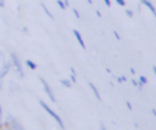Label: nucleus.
Listing matches in <instances>:
<instances>
[{
  "mask_svg": "<svg viewBox=\"0 0 156 130\" xmlns=\"http://www.w3.org/2000/svg\"><path fill=\"white\" fill-rule=\"evenodd\" d=\"M10 68H11V62L7 61L5 57V53L2 51H0V77L4 78L9 73Z\"/></svg>",
  "mask_w": 156,
  "mask_h": 130,
  "instance_id": "f257e3e1",
  "label": "nucleus"
},
{
  "mask_svg": "<svg viewBox=\"0 0 156 130\" xmlns=\"http://www.w3.org/2000/svg\"><path fill=\"white\" fill-rule=\"evenodd\" d=\"M39 103H40V106H41V107H43V108H44V109H45V111H46V112H48V113H49V114H50V115H51V117L57 121V124L60 125V128L65 130V124H63L62 119L60 118V115H58V114H56V113H55V112H54V111H52V109H51V108H50V107H49L44 101H41V100H40V101H39Z\"/></svg>",
  "mask_w": 156,
  "mask_h": 130,
  "instance_id": "f03ea898",
  "label": "nucleus"
},
{
  "mask_svg": "<svg viewBox=\"0 0 156 130\" xmlns=\"http://www.w3.org/2000/svg\"><path fill=\"white\" fill-rule=\"evenodd\" d=\"M11 64H13V67L16 68V70H17L18 75H20L21 78H23V77H24L23 67H22V63H21V61H20L18 56H17L15 52H11Z\"/></svg>",
  "mask_w": 156,
  "mask_h": 130,
  "instance_id": "7ed1b4c3",
  "label": "nucleus"
},
{
  "mask_svg": "<svg viewBox=\"0 0 156 130\" xmlns=\"http://www.w3.org/2000/svg\"><path fill=\"white\" fill-rule=\"evenodd\" d=\"M7 126L10 130H24V128L22 126V124L13 117L9 115V121H7Z\"/></svg>",
  "mask_w": 156,
  "mask_h": 130,
  "instance_id": "20e7f679",
  "label": "nucleus"
},
{
  "mask_svg": "<svg viewBox=\"0 0 156 130\" xmlns=\"http://www.w3.org/2000/svg\"><path fill=\"white\" fill-rule=\"evenodd\" d=\"M40 81H41V84H43V86H44V90H45L46 95L49 96V98H50V100H51L52 102H56V98H55L54 91H52V89L50 87V85L48 84V81H46V80H44L43 78H40Z\"/></svg>",
  "mask_w": 156,
  "mask_h": 130,
  "instance_id": "39448f33",
  "label": "nucleus"
},
{
  "mask_svg": "<svg viewBox=\"0 0 156 130\" xmlns=\"http://www.w3.org/2000/svg\"><path fill=\"white\" fill-rule=\"evenodd\" d=\"M73 34H74V36H76V39L78 40V43H79V45H80V47L82 49H85V43H84V40H83V38H82V35H80V33L77 30V29H73Z\"/></svg>",
  "mask_w": 156,
  "mask_h": 130,
  "instance_id": "423d86ee",
  "label": "nucleus"
},
{
  "mask_svg": "<svg viewBox=\"0 0 156 130\" xmlns=\"http://www.w3.org/2000/svg\"><path fill=\"white\" fill-rule=\"evenodd\" d=\"M141 2H143V4H144V5H145L150 11H151V13L156 17V9H155V6L152 5V2H151L150 0H141Z\"/></svg>",
  "mask_w": 156,
  "mask_h": 130,
  "instance_id": "0eeeda50",
  "label": "nucleus"
},
{
  "mask_svg": "<svg viewBox=\"0 0 156 130\" xmlns=\"http://www.w3.org/2000/svg\"><path fill=\"white\" fill-rule=\"evenodd\" d=\"M89 84V86H90V89L93 90V92H94V95H95V97L99 100V101H101V96H100V94H99V91H98V89L95 87V85L93 84V83H88Z\"/></svg>",
  "mask_w": 156,
  "mask_h": 130,
  "instance_id": "6e6552de",
  "label": "nucleus"
},
{
  "mask_svg": "<svg viewBox=\"0 0 156 130\" xmlns=\"http://www.w3.org/2000/svg\"><path fill=\"white\" fill-rule=\"evenodd\" d=\"M26 64H27L30 69H33V70H34V69H37V64H35L33 61H30V60H27V61H26Z\"/></svg>",
  "mask_w": 156,
  "mask_h": 130,
  "instance_id": "1a4fd4ad",
  "label": "nucleus"
},
{
  "mask_svg": "<svg viewBox=\"0 0 156 130\" xmlns=\"http://www.w3.org/2000/svg\"><path fill=\"white\" fill-rule=\"evenodd\" d=\"M41 7H43V10H44V12H45V13H46V15H48V16H49V17H50L51 19H52V18H54V16H52V15H51V12H50V11L48 10V7H46V6L44 5V4H41Z\"/></svg>",
  "mask_w": 156,
  "mask_h": 130,
  "instance_id": "9d476101",
  "label": "nucleus"
},
{
  "mask_svg": "<svg viewBox=\"0 0 156 130\" xmlns=\"http://www.w3.org/2000/svg\"><path fill=\"white\" fill-rule=\"evenodd\" d=\"M60 81H61V84H62L63 86H66V87H71V81H69V80H67V79H61Z\"/></svg>",
  "mask_w": 156,
  "mask_h": 130,
  "instance_id": "9b49d317",
  "label": "nucleus"
},
{
  "mask_svg": "<svg viewBox=\"0 0 156 130\" xmlns=\"http://www.w3.org/2000/svg\"><path fill=\"white\" fill-rule=\"evenodd\" d=\"M139 83L144 85V84H146V83H147V79H146V78H145L144 75H141V77L139 78Z\"/></svg>",
  "mask_w": 156,
  "mask_h": 130,
  "instance_id": "f8f14e48",
  "label": "nucleus"
},
{
  "mask_svg": "<svg viewBox=\"0 0 156 130\" xmlns=\"http://www.w3.org/2000/svg\"><path fill=\"white\" fill-rule=\"evenodd\" d=\"M57 5H58L62 10H65V9H66V5H65V2H63L62 0H57Z\"/></svg>",
  "mask_w": 156,
  "mask_h": 130,
  "instance_id": "ddd939ff",
  "label": "nucleus"
},
{
  "mask_svg": "<svg viewBox=\"0 0 156 130\" xmlns=\"http://www.w3.org/2000/svg\"><path fill=\"white\" fill-rule=\"evenodd\" d=\"M2 126V107L0 106V129Z\"/></svg>",
  "mask_w": 156,
  "mask_h": 130,
  "instance_id": "4468645a",
  "label": "nucleus"
},
{
  "mask_svg": "<svg viewBox=\"0 0 156 130\" xmlns=\"http://www.w3.org/2000/svg\"><path fill=\"white\" fill-rule=\"evenodd\" d=\"M126 15L128 17H133V11L132 10H126Z\"/></svg>",
  "mask_w": 156,
  "mask_h": 130,
  "instance_id": "2eb2a0df",
  "label": "nucleus"
},
{
  "mask_svg": "<svg viewBox=\"0 0 156 130\" xmlns=\"http://www.w3.org/2000/svg\"><path fill=\"white\" fill-rule=\"evenodd\" d=\"M126 80H127L126 77H119V78H117V81H118V83H123V81H126Z\"/></svg>",
  "mask_w": 156,
  "mask_h": 130,
  "instance_id": "dca6fc26",
  "label": "nucleus"
},
{
  "mask_svg": "<svg viewBox=\"0 0 156 130\" xmlns=\"http://www.w3.org/2000/svg\"><path fill=\"white\" fill-rule=\"evenodd\" d=\"M116 1H117V4H118L119 6H124V5H126V1H124V0H116Z\"/></svg>",
  "mask_w": 156,
  "mask_h": 130,
  "instance_id": "f3484780",
  "label": "nucleus"
},
{
  "mask_svg": "<svg viewBox=\"0 0 156 130\" xmlns=\"http://www.w3.org/2000/svg\"><path fill=\"white\" fill-rule=\"evenodd\" d=\"M73 13H74V16H76L77 18H79V17H80V15H79V12H78V11H77L76 9H73Z\"/></svg>",
  "mask_w": 156,
  "mask_h": 130,
  "instance_id": "a211bd4d",
  "label": "nucleus"
},
{
  "mask_svg": "<svg viewBox=\"0 0 156 130\" xmlns=\"http://www.w3.org/2000/svg\"><path fill=\"white\" fill-rule=\"evenodd\" d=\"M113 34H115V36H116V38H117V39H118V40H119V39H121V36H119V34H118V33H117V32H116V30H113Z\"/></svg>",
  "mask_w": 156,
  "mask_h": 130,
  "instance_id": "6ab92c4d",
  "label": "nucleus"
},
{
  "mask_svg": "<svg viewBox=\"0 0 156 130\" xmlns=\"http://www.w3.org/2000/svg\"><path fill=\"white\" fill-rule=\"evenodd\" d=\"M5 6V0H0V7H4Z\"/></svg>",
  "mask_w": 156,
  "mask_h": 130,
  "instance_id": "aec40b11",
  "label": "nucleus"
},
{
  "mask_svg": "<svg viewBox=\"0 0 156 130\" xmlns=\"http://www.w3.org/2000/svg\"><path fill=\"white\" fill-rule=\"evenodd\" d=\"M104 1H105V4H106L107 6H111V1H110V0H104Z\"/></svg>",
  "mask_w": 156,
  "mask_h": 130,
  "instance_id": "412c9836",
  "label": "nucleus"
},
{
  "mask_svg": "<svg viewBox=\"0 0 156 130\" xmlns=\"http://www.w3.org/2000/svg\"><path fill=\"white\" fill-rule=\"evenodd\" d=\"M126 103H127V107H128L129 109H132V108H133V107H132V104H130V102H126Z\"/></svg>",
  "mask_w": 156,
  "mask_h": 130,
  "instance_id": "4be33fe9",
  "label": "nucleus"
},
{
  "mask_svg": "<svg viewBox=\"0 0 156 130\" xmlns=\"http://www.w3.org/2000/svg\"><path fill=\"white\" fill-rule=\"evenodd\" d=\"M2 89V77H0V90Z\"/></svg>",
  "mask_w": 156,
  "mask_h": 130,
  "instance_id": "5701e85b",
  "label": "nucleus"
},
{
  "mask_svg": "<svg viewBox=\"0 0 156 130\" xmlns=\"http://www.w3.org/2000/svg\"><path fill=\"white\" fill-rule=\"evenodd\" d=\"M100 128H101V130H106V128H105V125H104L102 123L100 124Z\"/></svg>",
  "mask_w": 156,
  "mask_h": 130,
  "instance_id": "b1692460",
  "label": "nucleus"
},
{
  "mask_svg": "<svg viewBox=\"0 0 156 130\" xmlns=\"http://www.w3.org/2000/svg\"><path fill=\"white\" fill-rule=\"evenodd\" d=\"M152 69H154V73L156 74V66H154V67H152Z\"/></svg>",
  "mask_w": 156,
  "mask_h": 130,
  "instance_id": "393cba45",
  "label": "nucleus"
},
{
  "mask_svg": "<svg viewBox=\"0 0 156 130\" xmlns=\"http://www.w3.org/2000/svg\"><path fill=\"white\" fill-rule=\"evenodd\" d=\"M152 113H154V115H156V111L155 109H152Z\"/></svg>",
  "mask_w": 156,
  "mask_h": 130,
  "instance_id": "a878e982",
  "label": "nucleus"
},
{
  "mask_svg": "<svg viewBox=\"0 0 156 130\" xmlns=\"http://www.w3.org/2000/svg\"><path fill=\"white\" fill-rule=\"evenodd\" d=\"M87 1H88L89 4H93V0H87Z\"/></svg>",
  "mask_w": 156,
  "mask_h": 130,
  "instance_id": "bb28decb",
  "label": "nucleus"
}]
</instances>
